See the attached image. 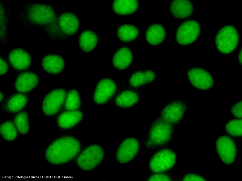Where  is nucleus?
I'll use <instances>...</instances> for the list:
<instances>
[{"label":"nucleus","instance_id":"1","mask_svg":"<svg viewBox=\"0 0 242 181\" xmlns=\"http://www.w3.org/2000/svg\"><path fill=\"white\" fill-rule=\"evenodd\" d=\"M80 146L79 141L74 137H62L53 142L47 147L45 152L46 158L53 164L65 163L76 156L79 151Z\"/></svg>","mask_w":242,"mask_h":181},{"label":"nucleus","instance_id":"2","mask_svg":"<svg viewBox=\"0 0 242 181\" xmlns=\"http://www.w3.org/2000/svg\"><path fill=\"white\" fill-rule=\"evenodd\" d=\"M239 40L237 30L234 26L228 25L222 27L217 33L215 43L216 48L220 53L228 54L236 49Z\"/></svg>","mask_w":242,"mask_h":181},{"label":"nucleus","instance_id":"3","mask_svg":"<svg viewBox=\"0 0 242 181\" xmlns=\"http://www.w3.org/2000/svg\"><path fill=\"white\" fill-rule=\"evenodd\" d=\"M104 151L102 147L97 145L88 147L78 158L77 163L82 169L90 170L98 166L102 161Z\"/></svg>","mask_w":242,"mask_h":181},{"label":"nucleus","instance_id":"4","mask_svg":"<svg viewBox=\"0 0 242 181\" xmlns=\"http://www.w3.org/2000/svg\"><path fill=\"white\" fill-rule=\"evenodd\" d=\"M172 131L171 124L163 119L156 121L150 129L148 141L149 144L155 146L165 144L171 138Z\"/></svg>","mask_w":242,"mask_h":181},{"label":"nucleus","instance_id":"5","mask_svg":"<svg viewBox=\"0 0 242 181\" xmlns=\"http://www.w3.org/2000/svg\"><path fill=\"white\" fill-rule=\"evenodd\" d=\"M199 23L194 20L186 21L178 27L176 34V41L180 45H186L194 42L198 38L200 32Z\"/></svg>","mask_w":242,"mask_h":181},{"label":"nucleus","instance_id":"6","mask_svg":"<svg viewBox=\"0 0 242 181\" xmlns=\"http://www.w3.org/2000/svg\"><path fill=\"white\" fill-rule=\"evenodd\" d=\"M216 146L217 155L222 163L229 165L235 161L237 156L236 146L230 137L225 135L219 137Z\"/></svg>","mask_w":242,"mask_h":181},{"label":"nucleus","instance_id":"7","mask_svg":"<svg viewBox=\"0 0 242 181\" xmlns=\"http://www.w3.org/2000/svg\"><path fill=\"white\" fill-rule=\"evenodd\" d=\"M176 159V155L173 151L163 149L157 152L151 158L150 167L154 172H162L172 168L175 164Z\"/></svg>","mask_w":242,"mask_h":181},{"label":"nucleus","instance_id":"8","mask_svg":"<svg viewBox=\"0 0 242 181\" xmlns=\"http://www.w3.org/2000/svg\"><path fill=\"white\" fill-rule=\"evenodd\" d=\"M66 93V91L62 89H55L48 93L42 103V110L44 114L47 115L56 114L65 100Z\"/></svg>","mask_w":242,"mask_h":181},{"label":"nucleus","instance_id":"9","mask_svg":"<svg viewBox=\"0 0 242 181\" xmlns=\"http://www.w3.org/2000/svg\"><path fill=\"white\" fill-rule=\"evenodd\" d=\"M188 76L191 84L197 89L207 90L213 86V80L211 75L203 69L199 68H192L188 71Z\"/></svg>","mask_w":242,"mask_h":181},{"label":"nucleus","instance_id":"10","mask_svg":"<svg viewBox=\"0 0 242 181\" xmlns=\"http://www.w3.org/2000/svg\"><path fill=\"white\" fill-rule=\"evenodd\" d=\"M139 148V143L136 139L129 137L125 139L118 149L116 154L117 161L121 163L130 161L136 155Z\"/></svg>","mask_w":242,"mask_h":181},{"label":"nucleus","instance_id":"11","mask_svg":"<svg viewBox=\"0 0 242 181\" xmlns=\"http://www.w3.org/2000/svg\"><path fill=\"white\" fill-rule=\"evenodd\" d=\"M116 89V84L112 80L107 78L101 80L97 84L94 92L95 102L99 104L106 102L114 94Z\"/></svg>","mask_w":242,"mask_h":181},{"label":"nucleus","instance_id":"12","mask_svg":"<svg viewBox=\"0 0 242 181\" xmlns=\"http://www.w3.org/2000/svg\"><path fill=\"white\" fill-rule=\"evenodd\" d=\"M186 110L184 103L175 101L167 105L163 110L162 119L171 124L179 122L183 118Z\"/></svg>","mask_w":242,"mask_h":181},{"label":"nucleus","instance_id":"13","mask_svg":"<svg viewBox=\"0 0 242 181\" xmlns=\"http://www.w3.org/2000/svg\"><path fill=\"white\" fill-rule=\"evenodd\" d=\"M34 6L30 9L29 13L32 21L42 24L50 23L54 21L55 15L51 7L42 5Z\"/></svg>","mask_w":242,"mask_h":181},{"label":"nucleus","instance_id":"14","mask_svg":"<svg viewBox=\"0 0 242 181\" xmlns=\"http://www.w3.org/2000/svg\"><path fill=\"white\" fill-rule=\"evenodd\" d=\"M39 81L38 76L34 73L24 72L20 74L17 78L15 83V88L19 92H27L37 86Z\"/></svg>","mask_w":242,"mask_h":181},{"label":"nucleus","instance_id":"15","mask_svg":"<svg viewBox=\"0 0 242 181\" xmlns=\"http://www.w3.org/2000/svg\"><path fill=\"white\" fill-rule=\"evenodd\" d=\"M9 62L12 66L18 70L27 68L31 62L29 54L25 50L17 49L12 50L9 56Z\"/></svg>","mask_w":242,"mask_h":181},{"label":"nucleus","instance_id":"16","mask_svg":"<svg viewBox=\"0 0 242 181\" xmlns=\"http://www.w3.org/2000/svg\"><path fill=\"white\" fill-rule=\"evenodd\" d=\"M170 12L175 18H184L193 13V7L192 3L188 0H175L172 1L169 6Z\"/></svg>","mask_w":242,"mask_h":181},{"label":"nucleus","instance_id":"17","mask_svg":"<svg viewBox=\"0 0 242 181\" xmlns=\"http://www.w3.org/2000/svg\"><path fill=\"white\" fill-rule=\"evenodd\" d=\"M59 26L65 34L71 35L78 29L79 22L76 16L72 13L67 12L62 14L58 19Z\"/></svg>","mask_w":242,"mask_h":181},{"label":"nucleus","instance_id":"18","mask_svg":"<svg viewBox=\"0 0 242 181\" xmlns=\"http://www.w3.org/2000/svg\"><path fill=\"white\" fill-rule=\"evenodd\" d=\"M42 66L46 72L51 74H56L61 72L65 66V62L60 56L55 55L46 56L43 59Z\"/></svg>","mask_w":242,"mask_h":181},{"label":"nucleus","instance_id":"19","mask_svg":"<svg viewBox=\"0 0 242 181\" xmlns=\"http://www.w3.org/2000/svg\"><path fill=\"white\" fill-rule=\"evenodd\" d=\"M132 60V54L130 50L126 47H123L120 49L114 54L112 63L115 68L122 70L128 67Z\"/></svg>","mask_w":242,"mask_h":181},{"label":"nucleus","instance_id":"20","mask_svg":"<svg viewBox=\"0 0 242 181\" xmlns=\"http://www.w3.org/2000/svg\"><path fill=\"white\" fill-rule=\"evenodd\" d=\"M166 32L161 25L156 24L151 25L148 28L146 33V38L151 45H157L162 43L165 39Z\"/></svg>","mask_w":242,"mask_h":181},{"label":"nucleus","instance_id":"21","mask_svg":"<svg viewBox=\"0 0 242 181\" xmlns=\"http://www.w3.org/2000/svg\"><path fill=\"white\" fill-rule=\"evenodd\" d=\"M83 114L80 111L75 110L67 111L62 113L58 117V123L59 126L63 128L72 127L78 124L81 120Z\"/></svg>","mask_w":242,"mask_h":181},{"label":"nucleus","instance_id":"22","mask_svg":"<svg viewBox=\"0 0 242 181\" xmlns=\"http://www.w3.org/2000/svg\"><path fill=\"white\" fill-rule=\"evenodd\" d=\"M137 0H114L112 4L113 9L117 14L127 15L133 13L138 8Z\"/></svg>","mask_w":242,"mask_h":181},{"label":"nucleus","instance_id":"23","mask_svg":"<svg viewBox=\"0 0 242 181\" xmlns=\"http://www.w3.org/2000/svg\"><path fill=\"white\" fill-rule=\"evenodd\" d=\"M97 36L94 31H85L81 34L79 39V45L84 52H90L95 48L98 42Z\"/></svg>","mask_w":242,"mask_h":181},{"label":"nucleus","instance_id":"24","mask_svg":"<svg viewBox=\"0 0 242 181\" xmlns=\"http://www.w3.org/2000/svg\"><path fill=\"white\" fill-rule=\"evenodd\" d=\"M155 77L154 73L151 70L138 71L132 75L130 82L133 87H139L152 82Z\"/></svg>","mask_w":242,"mask_h":181},{"label":"nucleus","instance_id":"25","mask_svg":"<svg viewBox=\"0 0 242 181\" xmlns=\"http://www.w3.org/2000/svg\"><path fill=\"white\" fill-rule=\"evenodd\" d=\"M27 99L21 94L14 95L9 98L5 106L6 110L11 112H18L24 108L26 105Z\"/></svg>","mask_w":242,"mask_h":181},{"label":"nucleus","instance_id":"26","mask_svg":"<svg viewBox=\"0 0 242 181\" xmlns=\"http://www.w3.org/2000/svg\"><path fill=\"white\" fill-rule=\"evenodd\" d=\"M139 31L134 26L125 24L120 26L118 29L117 34L118 38L124 42H128L135 39L137 36Z\"/></svg>","mask_w":242,"mask_h":181},{"label":"nucleus","instance_id":"27","mask_svg":"<svg viewBox=\"0 0 242 181\" xmlns=\"http://www.w3.org/2000/svg\"><path fill=\"white\" fill-rule=\"evenodd\" d=\"M138 99L137 95L131 91H126L121 93L116 98L115 103L121 107L132 106L136 103Z\"/></svg>","mask_w":242,"mask_h":181},{"label":"nucleus","instance_id":"28","mask_svg":"<svg viewBox=\"0 0 242 181\" xmlns=\"http://www.w3.org/2000/svg\"><path fill=\"white\" fill-rule=\"evenodd\" d=\"M15 124L10 121L2 123L0 127V132L4 139L8 141L14 140L17 136V132Z\"/></svg>","mask_w":242,"mask_h":181},{"label":"nucleus","instance_id":"29","mask_svg":"<svg viewBox=\"0 0 242 181\" xmlns=\"http://www.w3.org/2000/svg\"><path fill=\"white\" fill-rule=\"evenodd\" d=\"M66 98L64 106L67 111L76 110L79 107L80 101L76 90H72L69 91Z\"/></svg>","mask_w":242,"mask_h":181},{"label":"nucleus","instance_id":"30","mask_svg":"<svg viewBox=\"0 0 242 181\" xmlns=\"http://www.w3.org/2000/svg\"><path fill=\"white\" fill-rule=\"evenodd\" d=\"M14 123L18 130L21 134H26L29 130L28 116L25 111L18 114L15 116L14 120Z\"/></svg>","mask_w":242,"mask_h":181},{"label":"nucleus","instance_id":"31","mask_svg":"<svg viewBox=\"0 0 242 181\" xmlns=\"http://www.w3.org/2000/svg\"><path fill=\"white\" fill-rule=\"evenodd\" d=\"M242 119L231 120L226 124V131L228 133L232 136L241 137L242 135Z\"/></svg>","mask_w":242,"mask_h":181},{"label":"nucleus","instance_id":"32","mask_svg":"<svg viewBox=\"0 0 242 181\" xmlns=\"http://www.w3.org/2000/svg\"><path fill=\"white\" fill-rule=\"evenodd\" d=\"M231 112L234 117L238 118H242V101L236 103L233 106L231 109Z\"/></svg>","mask_w":242,"mask_h":181},{"label":"nucleus","instance_id":"33","mask_svg":"<svg viewBox=\"0 0 242 181\" xmlns=\"http://www.w3.org/2000/svg\"><path fill=\"white\" fill-rule=\"evenodd\" d=\"M183 181H206V179L201 175L194 174H189L185 175Z\"/></svg>","mask_w":242,"mask_h":181},{"label":"nucleus","instance_id":"34","mask_svg":"<svg viewBox=\"0 0 242 181\" xmlns=\"http://www.w3.org/2000/svg\"><path fill=\"white\" fill-rule=\"evenodd\" d=\"M150 181H169L171 179L167 175L164 174H158L154 175L149 179Z\"/></svg>","mask_w":242,"mask_h":181},{"label":"nucleus","instance_id":"35","mask_svg":"<svg viewBox=\"0 0 242 181\" xmlns=\"http://www.w3.org/2000/svg\"><path fill=\"white\" fill-rule=\"evenodd\" d=\"M8 65L6 62L2 59L0 58V75H3L7 71Z\"/></svg>","mask_w":242,"mask_h":181},{"label":"nucleus","instance_id":"36","mask_svg":"<svg viewBox=\"0 0 242 181\" xmlns=\"http://www.w3.org/2000/svg\"><path fill=\"white\" fill-rule=\"evenodd\" d=\"M238 59L239 62L242 64V49H241L239 52L238 56Z\"/></svg>","mask_w":242,"mask_h":181},{"label":"nucleus","instance_id":"37","mask_svg":"<svg viewBox=\"0 0 242 181\" xmlns=\"http://www.w3.org/2000/svg\"><path fill=\"white\" fill-rule=\"evenodd\" d=\"M3 98V96L2 93L1 92L0 93V102L2 101Z\"/></svg>","mask_w":242,"mask_h":181}]
</instances>
